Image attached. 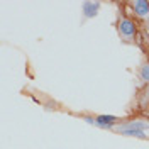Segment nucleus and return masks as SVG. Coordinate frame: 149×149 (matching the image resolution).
I'll use <instances>...</instances> for the list:
<instances>
[{
    "mask_svg": "<svg viewBox=\"0 0 149 149\" xmlns=\"http://www.w3.org/2000/svg\"><path fill=\"white\" fill-rule=\"evenodd\" d=\"M119 132H120L122 136H129V137H139V139H144V137H146L144 130H139V129H134V127H129L127 124H125V125H122V127H119Z\"/></svg>",
    "mask_w": 149,
    "mask_h": 149,
    "instance_id": "obj_4",
    "label": "nucleus"
},
{
    "mask_svg": "<svg viewBox=\"0 0 149 149\" xmlns=\"http://www.w3.org/2000/svg\"><path fill=\"white\" fill-rule=\"evenodd\" d=\"M141 78L149 83V65H144L142 68H141Z\"/></svg>",
    "mask_w": 149,
    "mask_h": 149,
    "instance_id": "obj_6",
    "label": "nucleus"
},
{
    "mask_svg": "<svg viewBox=\"0 0 149 149\" xmlns=\"http://www.w3.org/2000/svg\"><path fill=\"white\" fill-rule=\"evenodd\" d=\"M81 10H83V15L86 19L90 17H95L97 14H98V10H100V2H83V5H81Z\"/></svg>",
    "mask_w": 149,
    "mask_h": 149,
    "instance_id": "obj_3",
    "label": "nucleus"
},
{
    "mask_svg": "<svg viewBox=\"0 0 149 149\" xmlns=\"http://www.w3.org/2000/svg\"><path fill=\"white\" fill-rule=\"evenodd\" d=\"M119 31H120V34L125 39H130L136 34V26H134V22H130L129 19H122L120 24H119Z\"/></svg>",
    "mask_w": 149,
    "mask_h": 149,
    "instance_id": "obj_2",
    "label": "nucleus"
},
{
    "mask_svg": "<svg viewBox=\"0 0 149 149\" xmlns=\"http://www.w3.org/2000/svg\"><path fill=\"white\" fill-rule=\"evenodd\" d=\"M85 120L88 124H93L97 127H102V129H110L112 125L117 122V117L113 115H98L97 119H92V117H85Z\"/></svg>",
    "mask_w": 149,
    "mask_h": 149,
    "instance_id": "obj_1",
    "label": "nucleus"
},
{
    "mask_svg": "<svg viewBox=\"0 0 149 149\" xmlns=\"http://www.w3.org/2000/svg\"><path fill=\"white\" fill-rule=\"evenodd\" d=\"M134 9H136V14L139 17H148L149 15V3L144 2V0H136L134 2Z\"/></svg>",
    "mask_w": 149,
    "mask_h": 149,
    "instance_id": "obj_5",
    "label": "nucleus"
},
{
    "mask_svg": "<svg viewBox=\"0 0 149 149\" xmlns=\"http://www.w3.org/2000/svg\"><path fill=\"white\" fill-rule=\"evenodd\" d=\"M148 98H149V90H148Z\"/></svg>",
    "mask_w": 149,
    "mask_h": 149,
    "instance_id": "obj_7",
    "label": "nucleus"
}]
</instances>
